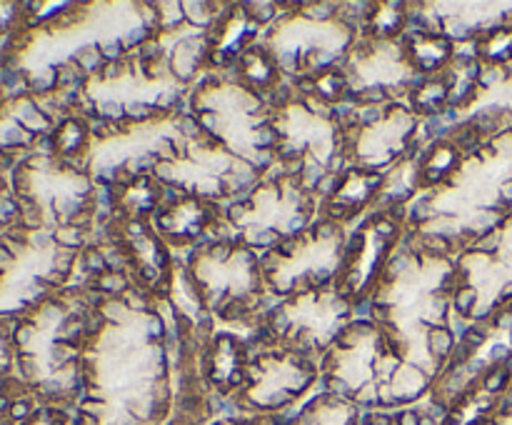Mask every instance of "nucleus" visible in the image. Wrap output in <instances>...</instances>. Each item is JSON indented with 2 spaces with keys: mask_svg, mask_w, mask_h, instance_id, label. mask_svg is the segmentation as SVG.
Returning <instances> with one entry per match:
<instances>
[{
  "mask_svg": "<svg viewBox=\"0 0 512 425\" xmlns=\"http://www.w3.org/2000/svg\"><path fill=\"white\" fill-rule=\"evenodd\" d=\"M70 410L40 405L15 375L0 380V425H63Z\"/></svg>",
  "mask_w": 512,
  "mask_h": 425,
  "instance_id": "f257e3e1",
  "label": "nucleus"
},
{
  "mask_svg": "<svg viewBox=\"0 0 512 425\" xmlns=\"http://www.w3.org/2000/svg\"><path fill=\"white\" fill-rule=\"evenodd\" d=\"M285 415H288V425H360L363 420V410L358 405L328 390L315 393L298 410H290Z\"/></svg>",
  "mask_w": 512,
  "mask_h": 425,
  "instance_id": "f03ea898",
  "label": "nucleus"
},
{
  "mask_svg": "<svg viewBox=\"0 0 512 425\" xmlns=\"http://www.w3.org/2000/svg\"><path fill=\"white\" fill-rule=\"evenodd\" d=\"M20 218H23V210H20L13 188H10V173L0 170V235L18 225Z\"/></svg>",
  "mask_w": 512,
  "mask_h": 425,
  "instance_id": "7ed1b4c3",
  "label": "nucleus"
},
{
  "mask_svg": "<svg viewBox=\"0 0 512 425\" xmlns=\"http://www.w3.org/2000/svg\"><path fill=\"white\" fill-rule=\"evenodd\" d=\"M15 320L0 315V380L15 375V348H13Z\"/></svg>",
  "mask_w": 512,
  "mask_h": 425,
  "instance_id": "20e7f679",
  "label": "nucleus"
},
{
  "mask_svg": "<svg viewBox=\"0 0 512 425\" xmlns=\"http://www.w3.org/2000/svg\"><path fill=\"white\" fill-rule=\"evenodd\" d=\"M455 348V338H453V330L445 328V325H435L430 328L428 333V355L433 360H450Z\"/></svg>",
  "mask_w": 512,
  "mask_h": 425,
  "instance_id": "39448f33",
  "label": "nucleus"
},
{
  "mask_svg": "<svg viewBox=\"0 0 512 425\" xmlns=\"http://www.w3.org/2000/svg\"><path fill=\"white\" fill-rule=\"evenodd\" d=\"M478 290L470 288V285H465V288H460L458 293L453 295V310L458 315H463V318H470V315L475 313V308H478Z\"/></svg>",
  "mask_w": 512,
  "mask_h": 425,
  "instance_id": "423d86ee",
  "label": "nucleus"
},
{
  "mask_svg": "<svg viewBox=\"0 0 512 425\" xmlns=\"http://www.w3.org/2000/svg\"><path fill=\"white\" fill-rule=\"evenodd\" d=\"M355 215V203L353 200L343 198V195H338V198L328 200L325 203V218L333 220V223H338V220H348Z\"/></svg>",
  "mask_w": 512,
  "mask_h": 425,
  "instance_id": "0eeeda50",
  "label": "nucleus"
},
{
  "mask_svg": "<svg viewBox=\"0 0 512 425\" xmlns=\"http://www.w3.org/2000/svg\"><path fill=\"white\" fill-rule=\"evenodd\" d=\"M265 323H268V328L273 330L278 338H288L290 330H293V318L288 315V310L285 308H273L268 315H265Z\"/></svg>",
  "mask_w": 512,
  "mask_h": 425,
  "instance_id": "6e6552de",
  "label": "nucleus"
},
{
  "mask_svg": "<svg viewBox=\"0 0 512 425\" xmlns=\"http://www.w3.org/2000/svg\"><path fill=\"white\" fill-rule=\"evenodd\" d=\"M485 340H488V328H485V323H475V325H468V330L460 335L458 343H463L470 353H478V348L485 343Z\"/></svg>",
  "mask_w": 512,
  "mask_h": 425,
  "instance_id": "1a4fd4ad",
  "label": "nucleus"
},
{
  "mask_svg": "<svg viewBox=\"0 0 512 425\" xmlns=\"http://www.w3.org/2000/svg\"><path fill=\"white\" fill-rule=\"evenodd\" d=\"M100 310H103L105 320H110V323H125L130 318V308L125 305L123 298H108Z\"/></svg>",
  "mask_w": 512,
  "mask_h": 425,
  "instance_id": "9d476101",
  "label": "nucleus"
},
{
  "mask_svg": "<svg viewBox=\"0 0 512 425\" xmlns=\"http://www.w3.org/2000/svg\"><path fill=\"white\" fill-rule=\"evenodd\" d=\"M435 213H438V210L433 208V198L425 195V198H418V203H415L413 210H410V223L423 225L428 223V220H435Z\"/></svg>",
  "mask_w": 512,
  "mask_h": 425,
  "instance_id": "9b49d317",
  "label": "nucleus"
},
{
  "mask_svg": "<svg viewBox=\"0 0 512 425\" xmlns=\"http://www.w3.org/2000/svg\"><path fill=\"white\" fill-rule=\"evenodd\" d=\"M500 243H503V235H500L498 228H495V230H490V233L475 238L473 243H470V250H473V253L490 255V253H495V250L500 248Z\"/></svg>",
  "mask_w": 512,
  "mask_h": 425,
  "instance_id": "f8f14e48",
  "label": "nucleus"
},
{
  "mask_svg": "<svg viewBox=\"0 0 512 425\" xmlns=\"http://www.w3.org/2000/svg\"><path fill=\"white\" fill-rule=\"evenodd\" d=\"M175 130H178L185 140H198L200 135H203L198 115H178V118H175Z\"/></svg>",
  "mask_w": 512,
  "mask_h": 425,
  "instance_id": "ddd939ff",
  "label": "nucleus"
},
{
  "mask_svg": "<svg viewBox=\"0 0 512 425\" xmlns=\"http://www.w3.org/2000/svg\"><path fill=\"white\" fill-rule=\"evenodd\" d=\"M98 50H100V55H103L105 63H120V60H125V45H123V40H118V38L100 40Z\"/></svg>",
  "mask_w": 512,
  "mask_h": 425,
  "instance_id": "4468645a",
  "label": "nucleus"
},
{
  "mask_svg": "<svg viewBox=\"0 0 512 425\" xmlns=\"http://www.w3.org/2000/svg\"><path fill=\"white\" fill-rule=\"evenodd\" d=\"M310 233H313V238L320 240V243H333V240H338L340 228H338V223H333V220L320 218L318 223H313Z\"/></svg>",
  "mask_w": 512,
  "mask_h": 425,
  "instance_id": "2eb2a0df",
  "label": "nucleus"
},
{
  "mask_svg": "<svg viewBox=\"0 0 512 425\" xmlns=\"http://www.w3.org/2000/svg\"><path fill=\"white\" fill-rule=\"evenodd\" d=\"M125 305L130 308V313H150V295L143 293V290H133L123 295Z\"/></svg>",
  "mask_w": 512,
  "mask_h": 425,
  "instance_id": "dca6fc26",
  "label": "nucleus"
},
{
  "mask_svg": "<svg viewBox=\"0 0 512 425\" xmlns=\"http://www.w3.org/2000/svg\"><path fill=\"white\" fill-rule=\"evenodd\" d=\"M145 333H148L150 340H158V343H165V338H168V328H165L163 315H160V313H148Z\"/></svg>",
  "mask_w": 512,
  "mask_h": 425,
  "instance_id": "f3484780",
  "label": "nucleus"
},
{
  "mask_svg": "<svg viewBox=\"0 0 512 425\" xmlns=\"http://www.w3.org/2000/svg\"><path fill=\"white\" fill-rule=\"evenodd\" d=\"M155 115V108L148 103H128L125 105V118L130 120V123H145V120H150Z\"/></svg>",
  "mask_w": 512,
  "mask_h": 425,
  "instance_id": "a211bd4d",
  "label": "nucleus"
},
{
  "mask_svg": "<svg viewBox=\"0 0 512 425\" xmlns=\"http://www.w3.org/2000/svg\"><path fill=\"white\" fill-rule=\"evenodd\" d=\"M233 255H235V245L228 243V240H218V243L210 245L208 258L215 260V263H225V260H230Z\"/></svg>",
  "mask_w": 512,
  "mask_h": 425,
  "instance_id": "6ab92c4d",
  "label": "nucleus"
},
{
  "mask_svg": "<svg viewBox=\"0 0 512 425\" xmlns=\"http://www.w3.org/2000/svg\"><path fill=\"white\" fill-rule=\"evenodd\" d=\"M308 10H310V13H305L308 18L330 20L335 15V10H338V5H335V3H313V5H308Z\"/></svg>",
  "mask_w": 512,
  "mask_h": 425,
  "instance_id": "aec40b11",
  "label": "nucleus"
},
{
  "mask_svg": "<svg viewBox=\"0 0 512 425\" xmlns=\"http://www.w3.org/2000/svg\"><path fill=\"white\" fill-rule=\"evenodd\" d=\"M383 118H385L383 108H358V125H363V128H370V125L380 123Z\"/></svg>",
  "mask_w": 512,
  "mask_h": 425,
  "instance_id": "412c9836",
  "label": "nucleus"
},
{
  "mask_svg": "<svg viewBox=\"0 0 512 425\" xmlns=\"http://www.w3.org/2000/svg\"><path fill=\"white\" fill-rule=\"evenodd\" d=\"M348 328L353 330V335L358 340L360 338H375V333H378V328H375V325H373V320H365V318L355 320V323H350Z\"/></svg>",
  "mask_w": 512,
  "mask_h": 425,
  "instance_id": "4be33fe9",
  "label": "nucleus"
},
{
  "mask_svg": "<svg viewBox=\"0 0 512 425\" xmlns=\"http://www.w3.org/2000/svg\"><path fill=\"white\" fill-rule=\"evenodd\" d=\"M125 70H128V63H125V60H120V63H103V68H100V78L118 80Z\"/></svg>",
  "mask_w": 512,
  "mask_h": 425,
  "instance_id": "5701e85b",
  "label": "nucleus"
},
{
  "mask_svg": "<svg viewBox=\"0 0 512 425\" xmlns=\"http://www.w3.org/2000/svg\"><path fill=\"white\" fill-rule=\"evenodd\" d=\"M170 290H173V280H170L168 273H163L158 280H155L153 285H150V293L158 295V298H165V295H168Z\"/></svg>",
  "mask_w": 512,
  "mask_h": 425,
  "instance_id": "b1692460",
  "label": "nucleus"
},
{
  "mask_svg": "<svg viewBox=\"0 0 512 425\" xmlns=\"http://www.w3.org/2000/svg\"><path fill=\"white\" fill-rule=\"evenodd\" d=\"M310 280H313V288H323L325 283H330L333 280V273H330V268H313L308 270Z\"/></svg>",
  "mask_w": 512,
  "mask_h": 425,
  "instance_id": "393cba45",
  "label": "nucleus"
},
{
  "mask_svg": "<svg viewBox=\"0 0 512 425\" xmlns=\"http://www.w3.org/2000/svg\"><path fill=\"white\" fill-rule=\"evenodd\" d=\"M500 198H503V203L512 205V180H508V183L503 185V195H500Z\"/></svg>",
  "mask_w": 512,
  "mask_h": 425,
  "instance_id": "a878e982",
  "label": "nucleus"
}]
</instances>
